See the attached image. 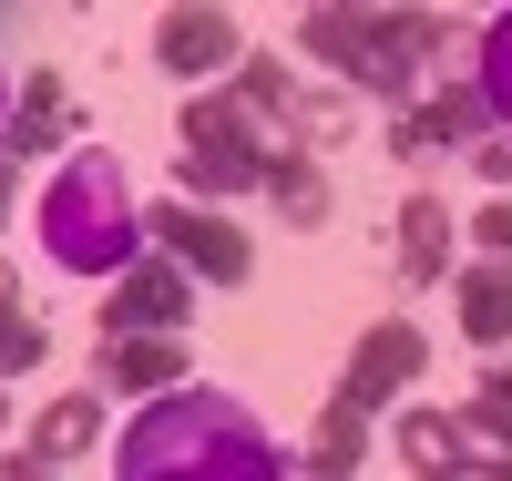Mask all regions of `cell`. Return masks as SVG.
<instances>
[{"label":"cell","mask_w":512,"mask_h":481,"mask_svg":"<svg viewBox=\"0 0 512 481\" xmlns=\"http://www.w3.org/2000/svg\"><path fill=\"white\" fill-rule=\"evenodd\" d=\"M113 481H287V451L226 389H164L123 420Z\"/></svg>","instance_id":"cell-1"},{"label":"cell","mask_w":512,"mask_h":481,"mask_svg":"<svg viewBox=\"0 0 512 481\" xmlns=\"http://www.w3.org/2000/svg\"><path fill=\"white\" fill-rule=\"evenodd\" d=\"M41 256L62 277H123L144 267V205H134V174H123L103 144H82L52 195H41Z\"/></svg>","instance_id":"cell-2"},{"label":"cell","mask_w":512,"mask_h":481,"mask_svg":"<svg viewBox=\"0 0 512 481\" xmlns=\"http://www.w3.org/2000/svg\"><path fill=\"white\" fill-rule=\"evenodd\" d=\"M308 62H328L349 93H369V103H390V113H410L420 103V72H431V52H441V11H308Z\"/></svg>","instance_id":"cell-3"},{"label":"cell","mask_w":512,"mask_h":481,"mask_svg":"<svg viewBox=\"0 0 512 481\" xmlns=\"http://www.w3.org/2000/svg\"><path fill=\"white\" fill-rule=\"evenodd\" d=\"M267 164H277V123H256L236 103V82L185 103V123H175V195H195V205L267 195Z\"/></svg>","instance_id":"cell-4"},{"label":"cell","mask_w":512,"mask_h":481,"mask_svg":"<svg viewBox=\"0 0 512 481\" xmlns=\"http://www.w3.org/2000/svg\"><path fill=\"white\" fill-rule=\"evenodd\" d=\"M144 236L175 256L185 277H205V287H246L256 277V246H246V226H226V205L164 195V205H144Z\"/></svg>","instance_id":"cell-5"},{"label":"cell","mask_w":512,"mask_h":481,"mask_svg":"<svg viewBox=\"0 0 512 481\" xmlns=\"http://www.w3.org/2000/svg\"><path fill=\"white\" fill-rule=\"evenodd\" d=\"M195 318V277L175 256H144V267H123L113 297H103V338H185Z\"/></svg>","instance_id":"cell-6"},{"label":"cell","mask_w":512,"mask_h":481,"mask_svg":"<svg viewBox=\"0 0 512 481\" xmlns=\"http://www.w3.org/2000/svg\"><path fill=\"white\" fill-rule=\"evenodd\" d=\"M154 62L175 72V82H205V93H226V82L246 72V41L226 11H205V0H185V11H164L154 21Z\"/></svg>","instance_id":"cell-7"},{"label":"cell","mask_w":512,"mask_h":481,"mask_svg":"<svg viewBox=\"0 0 512 481\" xmlns=\"http://www.w3.org/2000/svg\"><path fill=\"white\" fill-rule=\"evenodd\" d=\"M420 369H431V338H420L410 318H379V328L349 348V379H338V400H349V410H390Z\"/></svg>","instance_id":"cell-8"},{"label":"cell","mask_w":512,"mask_h":481,"mask_svg":"<svg viewBox=\"0 0 512 481\" xmlns=\"http://www.w3.org/2000/svg\"><path fill=\"white\" fill-rule=\"evenodd\" d=\"M492 134V103H482V82H441V93H420L400 123H390V154L400 164H431L451 144H482Z\"/></svg>","instance_id":"cell-9"},{"label":"cell","mask_w":512,"mask_h":481,"mask_svg":"<svg viewBox=\"0 0 512 481\" xmlns=\"http://www.w3.org/2000/svg\"><path fill=\"white\" fill-rule=\"evenodd\" d=\"M93 389H195V359H185V338H103V359H93Z\"/></svg>","instance_id":"cell-10"},{"label":"cell","mask_w":512,"mask_h":481,"mask_svg":"<svg viewBox=\"0 0 512 481\" xmlns=\"http://www.w3.org/2000/svg\"><path fill=\"white\" fill-rule=\"evenodd\" d=\"M400 461H410V471H472L482 441H472V420H461V410H400Z\"/></svg>","instance_id":"cell-11"},{"label":"cell","mask_w":512,"mask_h":481,"mask_svg":"<svg viewBox=\"0 0 512 481\" xmlns=\"http://www.w3.org/2000/svg\"><path fill=\"white\" fill-rule=\"evenodd\" d=\"M93 441H103V389H62V400L31 420V461L41 471H62L72 451H93Z\"/></svg>","instance_id":"cell-12"},{"label":"cell","mask_w":512,"mask_h":481,"mask_svg":"<svg viewBox=\"0 0 512 481\" xmlns=\"http://www.w3.org/2000/svg\"><path fill=\"white\" fill-rule=\"evenodd\" d=\"M62 134H72V93H62L52 72H31V82H21V103H11V134H0V154L21 164V154L62 144Z\"/></svg>","instance_id":"cell-13"},{"label":"cell","mask_w":512,"mask_h":481,"mask_svg":"<svg viewBox=\"0 0 512 481\" xmlns=\"http://www.w3.org/2000/svg\"><path fill=\"white\" fill-rule=\"evenodd\" d=\"M400 277H410V287L451 277V205H441V195H410V205H400Z\"/></svg>","instance_id":"cell-14"},{"label":"cell","mask_w":512,"mask_h":481,"mask_svg":"<svg viewBox=\"0 0 512 481\" xmlns=\"http://www.w3.org/2000/svg\"><path fill=\"white\" fill-rule=\"evenodd\" d=\"M359 461H369V410L328 400L318 430H308V481H359Z\"/></svg>","instance_id":"cell-15"},{"label":"cell","mask_w":512,"mask_h":481,"mask_svg":"<svg viewBox=\"0 0 512 481\" xmlns=\"http://www.w3.org/2000/svg\"><path fill=\"white\" fill-rule=\"evenodd\" d=\"M451 297H461V338H482V348H502L512 338V267H461L451 277Z\"/></svg>","instance_id":"cell-16"},{"label":"cell","mask_w":512,"mask_h":481,"mask_svg":"<svg viewBox=\"0 0 512 481\" xmlns=\"http://www.w3.org/2000/svg\"><path fill=\"white\" fill-rule=\"evenodd\" d=\"M267 205L287 215V226H328V164L297 154V144H277V164H267Z\"/></svg>","instance_id":"cell-17"},{"label":"cell","mask_w":512,"mask_h":481,"mask_svg":"<svg viewBox=\"0 0 512 481\" xmlns=\"http://www.w3.org/2000/svg\"><path fill=\"white\" fill-rule=\"evenodd\" d=\"M472 82H482L492 123L512 134V11H492V21H482V41H472Z\"/></svg>","instance_id":"cell-18"},{"label":"cell","mask_w":512,"mask_h":481,"mask_svg":"<svg viewBox=\"0 0 512 481\" xmlns=\"http://www.w3.org/2000/svg\"><path fill=\"white\" fill-rule=\"evenodd\" d=\"M461 420H472V441H482V451H512V359L482 369V389L461 400Z\"/></svg>","instance_id":"cell-19"},{"label":"cell","mask_w":512,"mask_h":481,"mask_svg":"<svg viewBox=\"0 0 512 481\" xmlns=\"http://www.w3.org/2000/svg\"><path fill=\"white\" fill-rule=\"evenodd\" d=\"M287 134H297V154H318V144H349V103H338V93H297Z\"/></svg>","instance_id":"cell-20"},{"label":"cell","mask_w":512,"mask_h":481,"mask_svg":"<svg viewBox=\"0 0 512 481\" xmlns=\"http://www.w3.org/2000/svg\"><path fill=\"white\" fill-rule=\"evenodd\" d=\"M41 359H52V338H41V318H21V308H0V379H31Z\"/></svg>","instance_id":"cell-21"},{"label":"cell","mask_w":512,"mask_h":481,"mask_svg":"<svg viewBox=\"0 0 512 481\" xmlns=\"http://www.w3.org/2000/svg\"><path fill=\"white\" fill-rule=\"evenodd\" d=\"M472 246L492 256V267H512V195H492V205L472 215Z\"/></svg>","instance_id":"cell-22"},{"label":"cell","mask_w":512,"mask_h":481,"mask_svg":"<svg viewBox=\"0 0 512 481\" xmlns=\"http://www.w3.org/2000/svg\"><path fill=\"white\" fill-rule=\"evenodd\" d=\"M472 164H482V185H492V195H512V134H502V123L472 144Z\"/></svg>","instance_id":"cell-23"},{"label":"cell","mask_w":512,"mask_h":481,"mask_svg":"<svg viewBox=\"0 0 512 481\" xmlns=\"http://www.w3.org/2000/svg\"><path fill=\"white\" fill-rule=\"evenodd\" d=\"M461 481H512V451H482V461L461 471Z\"/></svg>","instance_id":"cell-24"},{"label":"cell","mask_w":512,"mask_h":481,"mask_svg":"<svg viewBox=\"0 0 512 481\" xmlns=\"http://www.w3.org/2000/svg\"><path fill=\"white\" fill-rule=\"evenodd\" d=\"M11 205H21V164L0 154V226H11Z\"/></svg>","instance_id":"cell-25"},{"label":"cell","mask_w":512,"mask_h":481,"mask_svg":"<svg viewBox=\"0 0 512 481\" xmlns=\"http://www.w3.org/2000/svg\"><path fill=\"white\" fill-rule=\"evenodd\" d=\"M0 481H62V471H41V461L21 451V461H0Z\"/></svg>","instance_id":"cell-26"},{"label":"cell","mask_w":512,"mask_h":481,"mask_svg":"<svg viewBox=\"0 0 512 481\" xmlns=\"http://www.w3.org/2000/svg\"><path fill=\"white\" fill-rule=\"evenodd\" d=\"M410 481H461V471H410Z\"/></svg>","instance_id":"cell-27"},{"label":"cell","mask_w":512,"mask_h":481,"mask_svg":"<svg viewBox=\"0 0 512 481\" xmlns=\"http://www.w3.org/2000/svg\"><path fill=\"white\" fill-rule=\"evenodd\" d=\"M0 308H11V267H0Z\"/></svg>","instance_id":"cell-28"},{"label":"cell","mask_w":512,"mask_h":481,"mask_svg":"<svg viewBox=\"0 0 512 481\" xmlns=\"http://www.w3.org/2000/svg\"><path fill=\"white\" fill-rule=\"evenodd\" d=\"M0 430H11V389H0Z\"/></svg>","instance_id":"cell-29"},{"label":"cell","mask_w":512,"mask_h":481,"mask_svg":"<svg viewBox=\"0 0 512 481\" xmlns=\"http://www.w3.org/2000/svg\"><path fill=\"white\" fill-rule=\"evenodd\" d=\"M0 113H11V93H0Z\"/></svg>","instance_id":"cell-30"}]
</instances>
